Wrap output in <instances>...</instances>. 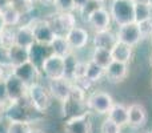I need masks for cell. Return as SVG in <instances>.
<instances>
[{
  "mask_svg": "<svg viewBox=\"0 0 152 133\" xmlns=\"http://www.w3.org/2000/svg\"><path fill=\"white\" fill-rule=\"evenodd\" d=\"M110 13L119 27L135 21L134 3L131 0H112Z\"/></svg>",
  "mask_w": 152,
  "mask_h": 133,
  "instance_id": "1",
  "label": "cell"
},
{
  "mask_svg": "<svg viewBox=\"0 0 152 133\" xmlns=\"http://www.w3.org/2000/svg\"><path fill=\"white\" fill-rule=\"evenodd\" d=\"M27 97L29 99L32 108L37 112H45L51 104V94L45 86L40 83H35L28 86Z\"/></svg>",
  "mask_w": 152,
  "mask_h": 133,
  "instance_id": "2",
  "label": "cell"
},
{
  "mask_svg": "<svg viewBox=\"0 0 152 133\" xmlns=\"http://www.w3.org/2000/svg\"><path fill=\"white\" fill-rule=\"evenodd\" d=\"M39 69L48 80L64 77V75H66L64 57L55 55V53H51L47 59H44V61L39 67Z\"/></svg>",
  "mask_w": 152,
  "mask_h": 133,
  "instance_id": "3",
  "label": "cell"
},
{
  "mask_svg": "<svg viewBox=\"0 0 152 133\" xmlns=\"http://www.w3.org/2000/svg\"><path fill=\"white\" fill-rule=\"evenodd\" d=\"M47 20L56 36H66L68 31L76 27V17L72 12H58Z\"/></svg>",
  "mask_w": 152,
  "mask_h": 133,
  "instance_id": "4",
  "label": "cell"
},
{
  "mask_svg": "<svg viewBox=\"0 0 152 133\" xmlns=\"http://www.w3.org/2000/svg\"><path fill=\"white\" fill-rule=\"evenodd\" d=\"M86 104L89 110H94L95 113H99V115H104V113H108V110L113 105V100L112 96L108 94L107 92L95 91L87 97Z\"/></svg>",
  "mask_w": 152,
  "mask_h": 133,
  "instance_id": "5",
  "label": "cell"
},
{
  "mask_svg": "<svg viewBox=\"0 0 152 133\" xmlns=\"http://www.w3.org/2000/svg\"><path fill=\"white\" fill-rule=\"evenodd\" d=\"M29 24L32 27L35 41L37 44L50 45L52 43V40L55 39L56 35L47 19H34V20L29 21Z\"/></svg>",
  "mask_w": 152,
  "mask_h": 133,
  "instance_id": "6",
  "label": "cell"
},
{
  "mask_svg": "<svg viewBox=\"0 0 152 133\" xmlns=\"http://www.w3.org/2000/svg\"><path fill=\"white\" fill-rule=\"evenodd\" d=\"M4 81H5V88H7L8 101L10 102L21 101L24 97H27L28 86H27L21 80H19L12 72L7 73Z\"/></svg>",
  "mask_w": 152,
  "mask_h": 133,
  "instance_id": "7",
  "label": "cell"
},
{
  "mask_svg": "<svg viewBox=\"0 0 152 133\" xmlns=\"http://www.w3.org/2000/svg\"><path fill=\"white\" fill-rule=\"evenodd\" d=\"M11 72H12L19 80L23 81L27 86L37 83V78H39V75H40L39 67L35 65L31 60L26 61V63L20 64V65L12 67Z\"/></svg>",
  "mask_w": 152,
  "mask_h": 133,
  "instance_id": "8",
  "label": "cell"
},
{
  "mask_svg": "<svg viewBox=\"0 0 152 133\" xmlns=\"http://www.w3.org/2000/svg\"><path fill=\"white\" fill-rule=\"evenodd\" d=\"M74 84L71 83V80L66 77L61 78H53V80H48V92L53 99L59 100V101L64 102L69 96H71Z\"/></svg>",
  "mask_w": 152,
  "mask_h": 133,
  "instance_id": "9",
  "label": "cell"
},
{
  "mask_svg": "<svg viewBox=\"0 0 152 133\" xmlns=\"http://www.w3.org/2000/svg\"><path fill=\"white\" fill-rule=\"evenodd\" d=\"M64 132L66 133H91L92 125H91L89 115L87 112H84L79 116L71 117L64 124Z\"/></svg>",
  "mask_w": 152,
  "mask_h": 133,
  "instance_id": "10",
  "label": "cell"
},
{
  "mask_svg": "<svg viewBox=\"0 0 152 133\" xmlns=\"http://www.w3.org/2000/svg\"><path fill=\"white\" fill-rule=\"evenodd\" d=\"M111 13L108 9H105L104 7H99L89 13V16L87 17V23L89 27L95 29V32L97 31H104V29L110 28L111 24Z\"/></svg>",
  "mask_w": 152,
  "mask_h": 133,
  "instance_id": "11",
  "label": "cell"
},
{
  "mask_svg": "<svg viewBox=\"0 0 152 133\" xmlns=\"http://www.w3.org/2000/svg\"><path fill=\"white\" fill-rule=\"evenodd\" d=\"M116 37H118L119 41L126 43V44L131 45H136L137 43L142 40V36H140V29L137 23H129L126 24V25H120L119 27V31L116 33Z\"/></svg>",
  "mask_w": 152,
  "mask_h": 133,
  "instance_id": "12",
  "label": "cell"
},
{
  "mask_svg": "<svg viewBox=\"0 0 152 133\" xmlns=\"http://www.w3.org/2000/svg\"><path fill=\"white\" fill-rule=\"evenodd\" d=\"M66 39H67V41H68L71 49H81V48H84L88 44L89 33L83 27L76 25L71 31H68V33L66 35Z\"/></svg>",
  "mask_w": 152,
  "mask_h": 133,
  "instance_id": "13",
  "label": "cell"
},
{
  "mask_svg": "<svg viewBox=\"0 0 152 133\" xmlns=\"http://www.w3.org/2000/svg\"><path fill=\"white\" fill-rule=\"evenodd\" d=\"M35 36H34V31L29 23H23L19 27H16L15 31V44L20 45L23 48H29L35 44Z\"/></svg>",
  "mask_w": 152,
  "mask_h": 133,
  "instance_id": "14",
  "label": "cell"
},
{
  "mask_svg": "<svg viewBox=\"0 0 152 133\" xmlns=\"http://www.w3.org/2000/svg\"><path fill=\"white\" fill-rule=\"evenodd\" d=\"M5 53H7V59H8V63H10L11 68L20 65V64L29 60V49L20 47V45H16V44L7 48Z\"/></svg>",
  "mask_w": 152,
  "mask_h": 133,
  "instance_id": "15",
  "label": "cell"
},
{
  "mask_svg": "<svg viewBox=\"0 0 152 133\" xmlns=\"http://www.w3.org/2000/svg\"><path fill=\"white\" fill-rule=\"evenodd\" d=\"M147 123V110L144 105L134 102L128 107V124L132 126H143Z\"/></svg>",
  "mask_w": 152,
  "mask_h": 133,
  "instance_id": "16",
  "label": "cell"
},
{
  "mask_svg": "<svg viewBox=\"0 0 152 133\" xmlns=\"http://www.w3.org/2000/svg\"><path fill=\"white\" fill-rule=\"evenodd\" d=\"M118 41L116 35H113L110 29H104V31H97L94 35V48H103V49H112L113 45Z\"/></svg>",
  "mask_w": 152,
  "mask_h": 133,
  "instance_id": "17",
  "label": "cell"
},
{
  "mask_svg": "<svg viewBox=\"0 0 152 133\" xmlns=\"http://www.w3.org/2000/svg\"><path fill=\"white\" fill-rule=\"evenodd\" d=\"M127 73H128V68L127 64L120 63V61H115L110 64L107 68L104 69V75L108 80L113 81V83H118V81H123L127 77Z\"/></svg>",
  "mask_w": 152,
  "mask_h": 133,
  "instance_id": "18",
  "label": "cell"
},
{
  "mask_svg": "<svg viewBox=\"0 0 152 133\" xmlns=\"http://www.w3.org/2000/svg\"><path fill=\"white\" fill-rule=\"evenodd\" d=\"M108 118L120 126L128 124V107L121 102H113L111 109L108 110Z\"/></svg>",
  "mask_w": 152,
  "mask_h": 133,
  "instance_id": "19",
  "label": "cell"
},
{
  "mask_svg": "<svg viewBox=\"0 0 152 133\" xmlns=\"http://www.w3.org/2000/svg\"><path fill=\"white\" fill-rule=\"evenodd\" d=\"M111 55H112V60L127 64L132 57V47L118 40L113 48L111 49Z\"/></svg>",
  "mask_w": 152,
  "mask_h": 133,
  "instance_id": "20",
  "label": "cell"
},
{
  "mask_svg": "<svg viewBox=\"0 0 152 133\" xmlns=\"http://www.w3.org/2000/svg\"><path fill=\"white\" fill-rule=\"evenodd\" d=\"M0 15H1L3 20H4L7 27H13V28H16V27L20 25L21 20H23V15L11 4H8L7 7L3 8V9L0 11Z\"/></svg>",
  "mask_w": 152,
  "mask_h": 133,
  "instance_id": "21",
  "label": "cell"
},
{
  "mask_svg": "<svg viewBox=\"0 0 152 133\" xmlns=\"http://www.w3.org/2000/svg\"><path fill=\"white\" fill-rule=\"evenodd\" d=\"M50 49L52 53L61 57H66L72 52L71 47H69L68 41H67L66 36H55V39L52 40V43L50 44Z\"/></svg>",
  "mask_w": 152,
  "mask_h": 133,
  "instance_id": "22",
  "label": "cell"
},
{
  "mask_svg": "<svg viewBox=\"0 0 152 133\" xmlns=\"http://www.w3.org/2000/svg\"><path fill=\"white\" fill-rule=\"evenodd\" d=\"M91 60L94 61V63H96L97 65L104 68V69L113 61L112 55H111V51L110 49H103V48H94Z\"/></svg>",
  "mask_w": 152,
  "mask_h": 133,
  "instance_id": "23",
  "label": "cell"
},
{
  "mask_svg": "<svg viewBox=\"0 0 152 133\" xmlns=\"http://www.w3.org/2000/svg\"><path fill=\"white\" fill-rule=\"evenodd\" d=\"M104 75V68H102L100 65H97L94 61H88L86 68V80L89 83H95V81L100 80L102 76Z\"/></svg>",
  "mask_w": 152,
  "mask_h": 133,
  "instance_id": "24",
  "label": "cell"
},
{
  "mask_svg": "<svg viewBox=\"0 0 152 133\" xmlns=\"http://www.w3.org/2000/svg\"><path fill=\"white\" fill-rule=\"evenodd\" d=\"M135 23H142L144 20L152 19V7L150 4H134Z\"/></svg>",
  "mask_w": 152,
  "mask_h": 133,
  "instance_id": "25",
  "label": "cell"
},
{
  "mask_svg": "<svg viewBox=\"0 0 152 133\" xmlns=\"http://www.w3.org/2000/svg\"><path fill=\"white\" fill-rule=\"evenodd\" d=\"M32 126L29 125L28 121H21V120H10L5 133H28L31 131Z\"/></svg>",
  "mask_w": 152,
  "mask_h": 133,
  "instance_id": "26",
  "label": "cell"
},
{
  "mask_svg": "<svg viewBox=\"0 0 152 133\" xmlns=\"http://www.w3.org/2000/svg\"><path fill=\"white\" fill-rule=\"evenodd\" d=\"M15 31L16 28H13V27H5V29L0 35V45H1V48L7 49L11 45L15 44Z\"/></svg>",
  "mask_w": 152,
  "mask_h": 133,
  "instance_id": "27",
  "label": "cell"
},
{
  "mask_svg": "<svg viewBox=\"0 0 152 133\" xmlns=\"http://www.w3.org/2000/svg\"><path fill=\"white\" fill-rule=\"evenodd\" d=\"M10 4L15 7L21 15H28L29 12L35 9V3L31 0H11Z\"/></svg>",
  "mask_w": 152,
  "mask_h": 133,
  "instance_id": "28",
  "label": "cell"
},
{
  "mask_svg": "<svg viewBox=\"0 0 152 133\" xmlns=\"http://www.w3.org/2000/svg\"><path fill=\"white\" fill-rule=\"evenodd\" d=\"M140 29V36L143 39H151L152 37V19H148V20H144L142 23H137Z\"/></svg>",
  "mask_w": 152,
  "mask_h": 133,
  "instance_id": "29",
  "label": "cell"
},
{
  "mask_svg": "<svg viewBox=\"0 0 152 133\" xmlns=\"http://www.w3.org/2000/svg\"><path fill=\"white\" fill-rule=\"evenodd\" d=\"M100 132L102 133H120L121 132V126L118 125L116 123L111 121L110 118L103 121L102 126H100Z\"/></svg>",
  "mask_w": 152,
  "mask_h": 133,
  "instance_id": "30",
  "label": "cell"
},
{
  "mask_svg": "<svg viewBox=\"0 0 152 133\" xmlns=\"http://www.w3.org/2000/svg\"><path fill=\"white\" fill-rule=\"evenodd\" d=\"M53 7L58 12H72L75 9L74 0H56Z\"/></svg>",
  "mask_w": 152,
  "mask_h": 133,
  "instance_id": "31",
  "label": "cell"
},
{
  "mask_svg": "<svg viewBox=\"0 0 152 133\" xmlns=\"http://www.w3.org/2000/svg\"><path fill=\"white\" fill-rule=\"evenodd\" d=\"M0 102L1 104H7L8 101V94H7V88H5V81L0 80Z\"/></svg>",
  "mask_w": 152,
  "mask_h": 133,
  "instance_id": "32",
  "label": "cell"
},
{
  "mask_svg": "<svg viewBox=\"0 0 152 133\" xmlns=\"http://www.w3.org/2000/svg\"><path fill=\"white\" fill-rule=\"evenodd\" d=\"M89 0H74V5H75V9H81L84 5H87Z\"/></svg>",
  "mask_w": 152,
  "mask_h": 133,
  "instance_id": "33",
  "label": "cell"
},
{
  "mask_svg": "<svg viewBox=\"0 0 152 133\" xmlns=\"http://www.w3.org/2000/svg\"><path fill=\"white\" fill-rule=\"evenodd\" d=\"M56 0H37V3H40L42 5H53Z\"/></svg>",
  "mask_w": 152,
  "mask_h": 133,
  "instance_id": "34",
  "label": "cell"
},
{
  "mask_svg": "<svg viewBox=\"0 0 152 133\" xmlns=\"http://www.w3.org/2000/svg\"><path fill=\"white\" fill-rule=\"evenodd\" d=\"M5 72H4V65L3 64H0V80H4L5 78Z\"/></svg>",
  "mask_w": 152,
  "mask_h": 133,
  "instance_id": "35",
  "label": "cell"
},
{
  "mask_svg": "<svg viewBox=\"0 0 152 133\" xmlns=\"http://www.w3.org/2000/svg\"><path fill=\"white\" fill-rule=\"evenodd\" d=\"M5 23H4V20H3V17H1V15H0V35H1V32L5 29Z\"/></svg>",
  "mask_w": 152,
  "mask_h": 133,
  "instance_id": "36",
  "label": "cell"
},
{
  "mask_svg": "<svg viewBox=\"0 0 152 133\" xmlns=\"http://www.w3.org/2000/svg\"><path fill=\"white\" fill-rule=\"evenodd\" d=\"M134 4H148V0H131Z\"/></svg>",
  "mask_w": 152,
  "mask_h": 133,
  "instance_id": "37",
  "label": "cell"
},
{
  "mask_svg": "<svg viewBox=\"0 0 152 133\" xmlns=\"http://www.w3.org/2000/svg\"><path fill=\"white\" fill-rule=\"evenodd\" d=\"M28 133H44L43 131H40V129H36V128H31V131Z\"/></svg>",
  "mask_w": 152,
  "mask_h": 133,
  "instance_id": "38",
  "label": "cell"
},
{
  "mask_svg": "<svg viewBox=\"0 0 152 133\" xmlns=\"http://www.w3.org/2000/svg\"><path fill=\"white\" fill-rule=\"evenodd\" d=\"M3 113H4V104H1V102H0V118H1Z\"/></svg>",
  "mask_w": 152,
  "mask_h": 133,
  "instance_id": "39",
  "label": "cell"
},
{
  "mask_svg": "<svg viewBox=\"0 0 152 133\" xmlns=\"http://www.w3.org/2000/svg\"><path fill=\"white\" fill-rule=\"evenodd\" d=\"M148 4H150L151 7H152V0H148Z\"/></svg>",
  "mask_w": 152,
  "mask_h": 133,
  "instance_id": "40",
  "label": "cell"
},
{
  "mask_svg": "<svg viewBox=\"0 0 152 133\" xmlns=\"http://www.w3.org/2000/svg\"><path fill=\"white\" fill-rule=\"evenodd\" d=\"M96 1H99V3H102V1H104V0H96Z\"/></svg>",
  "mask_w": 152,
  "mask_h": 133,
  "instance_id": "41",
  "label": "cell"
},
{
  "mask_svg": "<svg viewBox=\"0 0 152 133\" xmlns=\"http://www.w3.org/2000/svg\"><path fill=\"white\" fill-rule=\"evenodd\" d=\"M31 1H34V3H37V0H31Z\"/></svg>",
  "mask_w": 152,
  "mask_h": 133,
  "instance_id": "42",
  "label": "cell"
},
{
  "mask_svg": "<svg viewBox=\"0 0 152 133\" xmlns=\"http://www.w3.org/2000/svg\"><path fill=\"white\" fill-rule=\"evenodd\" d=\"M151 65H152V55H151Z\"/></svg>",
  "mask_w": 152,
  "mask_h": 133,
  "instance_id": "43",
  "label": "cell"
},
{
  "mask_svg": "<svg viewBox=\"0 0 152 133\" xmlns=\"http://www.w3.org/2000/svg\"><path fill=\"white\" fill-rule=\"evenodd\" d=\"M151 43H152V37H151Z\"/></svg>",
  "mask_w": 152,
  "mask_h": 133,
  "instance_id": "44",
  "label": "cell"
},
{
  "mask_svg": "<svg viewBox=\"0 0 152 133\" xmlns=\"http://www.w3.org/2000/svg\"><path fill=\"white\" fill-rule=\"evenodd\" d=\"M147 133H152V132H147Z\"/></svg>",
  "mask_w": 152,
  "mask_h": 133,
  "instance_id": "45",
  "label": "cell"
}]
</instances>
